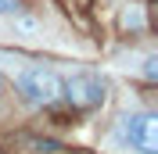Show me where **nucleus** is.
<instances>
[{
	"instance_id": "f257e3e1",
	"label": "nucleus",
	"mask_w": 158,
	"mask_h": 154,
	"mask_svg": "<svg viewBox=\"0 0 158 154\" xmlns=\"http://www.w3.org/2000/svg\"><path fill=\"white\" fill-rule=\"evenodd\" d=\"M155 111L148 107L118 115L108 136L111 154H155Z\"/></svg>"
},
{
	"instance_id": "f03ea898",
	"label": "nucleus",
	"mask_w": 158,
	"mask_h": 154,
	"mask_svg": "<svg viewBox=\"0 0 158 154\" xmlns=\"http://www.w3.org/2000/svg\"><path fill=\"white\" fill-rule=\"evenodd\" d=\"M11 79H15L22 100H25L29 107H50L61 97V79L54 75L47 65H36V61L11 65Z\"/></svg>"
},
{
	"instance_id": "423d86ee",
	"label": "nucleus",
	"mask_w": 158,
	"mask_h": 154,
	"mask_svg": "<svg viewBox=\"0 0 158 154\" xmlns=\"http://www.w3.org/2000/svg\"><path fill=\"white\" fill-rule=\"evenodd\" d=\"M18 11H22V0H0V18H7V14L15 18Z\"/></svg>"
},
{
	"instance_id": "7ed1b4c3",
	"label": "nucleus",
	"mask_w": 158,
	"mask_h": 154,
	"mask_svg": "<svg viewBox=\"0 0 158 154\" xmlns=\"http://www.w3.org/2000/svg\"><path fill=\"white\" fill-rule=\"evenodd\" d=\"M61 93L69 97L76 107H94V104H101V100L108 97V86H104V79H101L97 72H72V75L65 79Z\"/></svg>"
},
{
	"instance_id": "39448f33",
	"label": "nucleus",
	"mask_w": 158,
	"mask_h": 154,
	"mask_svg": "<svg viewBox=\"0 0 158 154\" xmlns=\"http://www.w3.org/2000/svg\"><path fill=\"white\" fill-rule=\"evenodd\" d=\"M11 36H18V39H36V36H40V22L32 18V14H15V22H11Z\"/></svg>"
},
{
	"instance_id": "20e7f679",
	"label": "nucleus",
	"mask_w": 158,
	"mask_h": 154,
	"mask_svg": "<svg viewBox=\"0 0 158 154\" xmlns=\"http://www.w3.org/2000/svg\"><path fill=\"white\" fill-rule=\"evenodd\" d=\"M118 25H122L126 32H144V29H148L144 7H140V4H126V7H122V14H118Z\"/></svg>"
}]
</instances>
